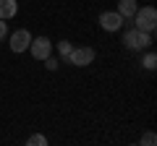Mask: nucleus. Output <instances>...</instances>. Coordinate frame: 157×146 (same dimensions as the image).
I'll return each instance as SVG.
<instances>
[{"label": "nucleus", "mask_w": 157, "mask_h": 146, "mask_svg": "<svg viewBox=\"0 0 157 146\" xmlns=\"http://www.w3.org/2000/svg\"><path fill=\"white\" fill-rule=\"evenodd\" d=\"M141 144H144V146H155L157 144V136L155 133H144V136H141Z\"/></svg>", "instance_id": "12"}, {"label": "nucleus", "mask_w": 157, "mask_h": 146, "mask_svg": "<svg viewBox=\"0 0 157 146\" xmlns=\"http://www.w3.org/2000/svg\"><path fill=\"white\" fill-rule=\"evenodd\" d=\"M141 65H144L147 71H155V68H157V55H155V52H147L144 60H141Z\"/></svg>", "instance_id": "10"}, {"label": "nucleus", "mask_w": 157, "mask_h": 146, "mask_svg": "<svg viewBox=\"0 0 157 146\" xmlns=\"http://www.w3.org/2000/svg\"><path fill=\"white\" fill-rule=\"evenodd\" d=\"M29 42H32V34H29L26 29L13 31V34H11V52H16V55L26 52V50H29Z\"/></svg>", "instance_id": "5"}, {"label": "nucleus", "mask_w": 157, "mask_h": 146, "mask_svg": "<svg viewBox=\"0 0 157 146\" xmlns=\"http://www.w3.org/2000/svg\"><path fill=\"white\" fill-rule=\"evenodd\" d=\"M29 146H47V138L42 133H34V136H29V141H26Z\"/></svg>", "instance_id": "11"}, {"label": "nucleus", "mask_w": 157, "mask_h": 146, "mask_svg": "<svg viewBox=\"0 0 157 146\" xmlns=\"http://www.w3.org/2000/svg\"><path fill=\"white\" fill-rule=\"evenodd\" d=\"M123 45L128 47V50H134V52H141V50H147V47L152 45V34L134 26V29H128V31L123 34Z\"/></svg>", "instance_id": "1"}, {"label": "nucleus", "mask_w": 157, "mask_h": 146, "mask_svg": "<svg viewBox=\"0 0 157 146\" xmlns=\"http://www.w3.org/2000/svg\"><path fill=\"white\" fill-rule=\"evenodd\" d=\"M123 21H126V18L121 16L118 11H105V13H100V26L105 29V31H118V29L123 26Z\"/></svg>", "instance_id": "6"}, {"label": "nucleus", "mask_w": 157, "mask_h": 146, "mask_svg": "<svg viewBox=\"0 0 157 146\" xmlns=\"http://www.w3.org/2000/svg\"><path fill=\"white\" fill-rule=\"evenodd\" d=\"M29 52H32L34 60H45V57L52 55V42L47 39V37H37V39L32 37V42H29Z\"/></svg>", "instance_id": "3"}, {"label": "nucleus", "mask_w": 157, "mask_h": 146, "mask_svg": "<svg viewBox=\"0 0 157 146\" xmlns=\"http://www.w3.org/2000/svg\"><path fill=\"white\" fill-rule=\"evenodd\" d=\"M136 8H139V3H136V0H121V3H118V13H121L123 18H134Z\"/></svg>", "instance_id": "8"}, {"label": "nucleus", "mask_w": 157, "mask_h": 146, "mask_svg": "<svg viewBox=\"0 0 157 146\" xmlns=\"http://www.w3.org/2000/svg\"><path fill=\"white\" fill-rule=\"evenodd\" d=\"M71 50H73V45H71V42H68V39H63V42H58V55H60L63 60H66V57L71 55Z\"/></svg>", "instance_id": "9"}, {"label": "nucleus", "mask_w": 157, "mask_h": 146, "mask_svg": "<svg viewBox=\"0 0 157 146\" xmlns=\"http://www.w3.org/2000/svg\"><path fill=\"white\" fill-rule=\"evenodd\" d=\"M6 37H8V24L0 18V39H6Z\"/></svg>", "instance_id": "14"}, {"label": "nucleus", "mask_w": 157, "mask_h": 146, "mask_svg": "<svg viewBox=\"0 0 157 146\" xmlns=\"http://www.w3.org/2000/svg\"><path fill=\"white\" fill-rule=\"evenodd\" d=\"M71 65H78V68H84V65H92V60H94V50L92 47H73L71 55L66 57Z\"/></svg>", "instance_id": "4"}, {"label": "nucleus", "mask_w": 157, "mask_h": 146, "mask_svg": "<svg viewBox=\"0 0 157 146\" xmlns=\"http://www.w3.org/2000/svg\"><path fill=\"white\" fill-rule=\"evenodd\" d=\"M45 68H47V71H55V68H58V60H55V57H45Z\"/></svg>", "instance_id": "13"}, {"label": "nucleus", "mask_w": 157, "mask_h": 146, "mask_svg": "<svg viewBox=\"0 0 157 146\" xmlns=\"http://www.w3.org/2000/svg\"><path fill=\"white\" fill-rule=\"evenodd\" d=\"M16 13H18V3L16 0H0V18H3V21L13 18Z\"/></svg>", "instance_id": "7"}, {"label": "nucleus", "mask_w": 157, "mask_h": 146, "mask_svg": "<svg viewBox=\"0 0 157 146\" xmlns=\"http://www.w3.org/2000/svg\"><path fill=\"white\" fill-rule=\"evenodd\" d=\"M134 26L136 29H141V31H155V26H157V11L152 5H144V8H136V13H134Z\"/></svg>", "instance_id": "2"}]
</instances>
